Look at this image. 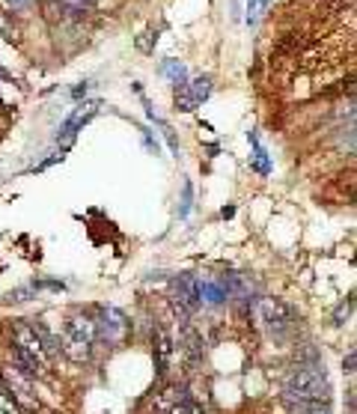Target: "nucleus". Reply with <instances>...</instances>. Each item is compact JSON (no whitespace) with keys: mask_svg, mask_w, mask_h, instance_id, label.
Instances as JSON below:
<instances>
[{"mask_svg":"<svg viewBox=\"0 0 357 414\" xmlns=\"http://www.w3.org/2000/svg\"><path fill=\"white\" fill-rule=\"evenodd\" d=\"M328 393H331V382H328L325 370H321V363L319 367H301L298 363L286 378V396L295 403L328 400Z\"/></svg>","mask_w":357,"mask_h":414,"instance_id":"obj_1","label":"nucleus"},{"mask_svg":"<svg viewBox=\"0 0 357 414\" xmlns=\"http://www.w3.org/2000/svg\"><path fill=\"white\" fill-rule=\"evenodd\" d=\"M95 343V322L87 316H72L63 325V343L60 349L69 355L72 361H90Z\"/></svg>","mask_w":357,"mask_h":414,"instance_id":"obj_2","label":"nucleus"},{"mask_svg":"<svg viewBox=\"0 0 357 414\" xmlns=\"http://www.w3.org/2000/svg\"><path fill=\"white\" fill-rule=\"evenodd\" d=\"M253 319H257L271 337H283L295 325V310L274 298H257L253 301Z\"/></svg>","mask_w":357,"mask_h":414,"instance_id":"obj_3","label":"nucleus"},{"mask_svg":"<svg viewBox=\"0 0 357 414\" xmlns=\"http://www.w3.org/2000/svg\"><path fill=\"white\" fill-rule=\"evenodd\" d=\"M0 382L6 385V390L12 393V400L24 405V408H39V400H36V376L24 373L21 367H4V376H0Z\"/></svg>","mask_w":357,"mask_h":414,"instance_id":"obj_4","label":"nucleus"},{"mask_svg":"<svg viewBox=\"0 0 357 414\" xmlns=\"http://www.w3.org/2000/svg\"><path fill=\"white\" fill-rule=\"evenodd\" d=\"M125 334H128V319L119 310L108 307L101 313V319L95 322V340L108 343V346H119L125 340Z\"/></svg>","mask_w":357,"mask_h":414,"instance_id":"obj_5","label":"nucleus"},{"mask_svg":"<svg viewBox=\"0 0 357 414\" xmlns=\"http://www.w3.org/2000/svg\"><path fill=\"white\" fill-rule=\"evenodd\" d=\"M173 289H176V304L185 313H197L202 307V298H200V280L194 274H179L173 280Z\"/></svg>","mask_w":357,"mask_h":414,"instance_id":"obj_6","label":"nucleus"},{"mask_svg":"<svg viewBox=\"0 0 357 414\" xmlns=\"http://www.w3.org/2000/svg\"><path fill=\"white\" fill-rule=\"evenodd\" d=\"M98 108H101V102H95V98H93V102H83V105H78L72 117L63 123V128H60V140H63V143H69V140L78 135V131H81L83 125H87V123L95 117Z\"/></svg>","mask_w":357,"mask_h":414,"instance_id":"obj_7","label":"nucleus"},{"mask_svg":"<svg viewBox=\"0 0 357 414\" xmlns=\"http://www.w3.org/2000/svg\"><path fill=\"white\" fill-rule=\"evenodd\" d=\"M220 286L227 289V295H235V298H250V280L235 274V271H227L220 277Z\"/></svg>","mask_w":357,"mask_h":414,"instance_id":"obj_8","label":"nucleus"},{"mask_svg":"<svg viewBox=\"0 0 357 414\" xmlns=\"http://www.w3.org/2000/svg\"><path fill=\"white\" fill-rule=\"evenodd\" d=\"M200 298H202V301H206V304H224L227 301V289L224 286H220V280H200Z\"/></svg>","mask_w":357,"mask_h":414,"instance_id":"obj_9","label":"nucleus"},{"mask_svg":"<svg viewBox=\"0 0 357 414\" xmlns=\"http://www.w3.org/2000/svg\"><path fill=\"white\" fill-rule=\"evenodd\" d=\"M250 140H253V170H257L259 176H268V173H271V161H268L265 146L259 143L257 135H250Z\"/></svg>","mask_w":357,"mask_h":414,"instance_id":"obj_10","label":"nucleus"},{"mask_svg":"<svg viewBox=\"0 0 357 414\" xmlns=\"http://www.w3.org/2000/svg\"><path fill=\"white\" fill-rule=\"evenodd\" d=\"M161 75H167L176 87L188 84V72H185V66H182L179 60H164V63H161Z\"/></svg>","mask_w":357,"mask_h":414,"instance_id":"obj_11","label":"nucleus"},{"mask_svg":"<svg viewBox=\"0 0 357 414\" xmlns=\"http://www.w3.org/2000/svg\"><path fill=\"white\" fill-rule=\"evenodd\" d=\"M292 411L295 414H331V403L328 400H307V403L292 400Z\"/></svg>","mask_w":357,"mask_h":414,"instance_id":"obj_12","label":"nucleus"},{"mask_svg":"<svg viewBox=\"0 0 357 414\" xmlns=\"http://www.w3.org/2000/svg\"><path fill=\"white\" fill-rule=\"evenodd\" d=\"M191 90V95H194V102L197 105H202L206 98L212 95V78H197V81H191V84H185Z\"/></svg>","mask_w":357,"mask_h":414,"instance_id":"obj_13","label":"nucleus"},{"mask_svg":"<svg viewBox=\"0 0 357 414\" xmlns=\"http://www.w3.org/2000/svg\"><path fill=\"white\" fill-rule=\"evenodd\" d=\"M182 346L188 349V355H191V361H200V355H202V343H200V334L194 328H185V334H182Z\"/></svg>","mask_w":357,"mask_h":414,"instance_id":"obj_14","label":"nucleus"},{"mask_svg":"<svg viewBox=\"0 0 357 414\" xmlns=\"http://www.w3.org/2000/svg\"><path fill=\"white\" fill-rule=\"evenodd\" d=\"M0 414H21V405L12 400V393L6 390L4 382H0Z\"/></svg>","mask_w":357,"mask_h":414,"instance_id":"obj_15","label":"nucleus"},{"mask_svg":"<svg viewBox=\"0 0 357 414\" xmlns=\"http://www.w3.org/2000/svg\"><path fill=\"white\" fill-rule=\"evenodd\" d=\"M155 42H158V30H143L140 36H138V51H143V54H152V48H155Z\"/></svg>","mask_w":357,"mask_h":414,"instance_id":"obj_16","label":"nucleus"},{"mask_svg":"<svg viewBox=\"0 0 357 414\" xmlns=\"http://www.w3.org/2000/svg\"><path fill=\"white\" fill-rule=\"evenodd\" d=\"M167 414H202V408L191 400V396H185V400H179V403H176L173 408H170Z\"/></svg>","mask_w":357,"mask_h":414,"instance_id":"obj_17","label":"nucleus"},{"mask_svg":"<svg viewBox=\"0 0 357 414\" xmlns=\"http://www.w3.org/2000/svg\"><path fill=\"white\" fill-rule=\"evenodd\" d=\"M167 361H170V337L161 331V334H158V370L161 373L167 370Z\"/></svg>","mask_w":357,"mask_h":414,"instance_id":"obj_18","label":"nucleus"},{"mask_svg":"<svg viewBox=\"0 0 357 414\" xmlns=\"http://www.w3.org/2000/svg\"><path fill=\"white\" fill-rule=\"evenodd\" d=\"M191 197H194V188H191V182H185V188H182V206H179V214H182V218L191 212Z\"/></svg>","mask_w":357,"mask_h":414,"instance_id":"obj_19","label":"nucleus"},{"mask_svg":"<svg viewBox=\"0 0 357 414\" xmlns=\"http://www.w3.org/2000/svg\"><path fill=\"white\" fill-rule=\"evenodd\" d=\"M161 128H164V135H167V140H170V149L179 155V140H176V135H173V128H170L167 123H161Z\"/></svg>","mask_w":357,"mask_h":414,"instance_id":"obj_20","label":"nucleus"},{"mask_svg":"<svg viewBox=\"0 0 357 414\" xmlns=\"http://www.w3.org/2000/svg\"><path fill=\"white\" fill-rule=\"evenodd\" d=\"M6 4H9L12 9H27V6L33 4V0H6Z\"/></svg>","mask_w":357,"mask_h":414,"instance_id":"obj_21","label":"nucleus"},{"mask_svg":"<svg viewBox=\"0 0 357 414\" xmlns=\"http://www.w3.org/2000/svg\"><path fill=\"white\" fill-rule=\"evenodd\" d=\"M354 361H357V355H354V352H348V358H346V363H343L346 373H354Z\"/></svg>","mask_w":357,"mask_h":414,"instance_id":"obj_22","label":"nucleus"},{"mask_svg":"<svg viewBox=\"0 0 357 414\" xmlns=\"http://www.w3.org/2000/svg\"><path fill=\"white\" fill-rule=\"evenodd\" d=\"M83 93H87V81H83V84H78V87L72 90V95H75V98H81Z\"/></svg>","mask_w":357,"mask_h":414,"instance_id":"obj_23","label":"nucleus"}]
</instances>
